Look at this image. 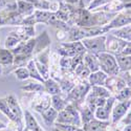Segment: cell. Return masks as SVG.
<instances>
[{"label": "cell", "instance_id": "obj_1", "mask_svg": "<svg viewBox=\"0 0 131 131\" xmlns=\"http://www.w3.org/2000/svg\"><path fill=\"white\" fill-rule=\"evenodd\" d=\"M110 31L107 25L104 26H88V27H79V26H71L67 31L66 42L73 41H81L85 38H91L104 35L106 32Z\"/></svg>", "mask_w": 131, "mask_h": 131}, {"label": "cell", "instance_id": "obj_2", "mask_svg": "<svg viewBox=\"0 0 131 131\" xmlns=\"http://www.w3.org/2000/svg\"><path fill=\"white\" fill-rule=\"evenodd\" d=\"M56 122L61 123V124H69V125H73L77 127L82 126L80 112L78 110L77 106L72 103H68L67 106L62 111L58 112Z\"/></svg>", "mask_w": 131, "mask_h": 131}, {"label": "cell", "instance_id": "obj_3", "mask_svg": "<svg viewBox=\"0 0 131 131\" xmlns=\"http://www.w3.org/2000/svg\"><path fill=\"white\" fill-rule=\"evenodd\" d=\"M100 64V69L104 71L107 75H117L119 73V68L115 59V56L107 51L95 54Z\"/></svg>", "mask_w": 131, "mask_h": 131}, {"label": "cell", "instance_id": "obj_4", "mask_svg": "<svg viewBox=\"0 0 131 131\" xmlns=\"http://www.w3.org/2000/svg\"><path fill=\"white\" fill-rule=\"evenodd\" d=\"M90 88H91V85L88 83V81L82 80L81 83H79L78 85H74L73 88L67 93V95H66L67 102H70V103L74 104L75 106L84 103L85 97L88 94Z\"/></svg>", "mask_w": 131, "mask_h": 131}, {"label": "cell", "instance_id": "obj_5", "mask_svg": "<svg viewBox=\"0 0 131 131\" xmlns=\"http://www.w3.org/2000/svg\"><path fill=\"white\" fill-rule=\"evenodd\" d=\"M86 48L82 44L81 41L73 42H61L58 47V53L62 57H75L78 54H84L86 52Z\"/></svg>", "mask_w": 131, "mask_h": 131}, {"label": "cell", "instance_id": "obj_6", "mask_svg": "<svg viewBox=\"0 0 131 131\" xmlns=\"http://www.w3.org/2000/svg\"><path fill=\"white\" fill-rule=\"evenodd\" d=\"M5 100L9 106V109L12 111L15 117V125L17 126V131H22L24 129V112L21 109L19 102L17 101L14 94H8L5 96Z\"/></svg>", "mask_w": 131, "mask_h": 131}, {"label": "cell", "instance_id": "obj_7", "mask_svg": "<svg viewBox=\"0 0 131 131\" xmlns=\"http://www.w3.org/2000/svg\"><path fill=\"white\" fill-rule=\"evenodd\" d=\"M81 42L84 45V47L86 48V50L91 53L97 54L100 52L106 51V36L105 35L91 37V38H85L81 40Z\"/></svg>", "mask_w": 131, "mask_h": 131}, {"label": "cell", "instance_id": "obj_8", "mask_svg": "<svg viewBox=\"0 0 131 131\" xmlns=\"http://www.w3.org/2000/svg\"><path fill=\"white\" fill-rule=\"evenodd\" d=\"M129 24H131V8H128L125 12L116 14L114 18L107 24V26L109 30H112V29L119 28Z\"/></svg>", "mask_w": 131, "mask_h": 131}, {"label": "cell", "instance_id": "obj_9", "mask_svg": "<svg viewBox=\"0 0 131 131\" xmlns=\"http://www.w3.org/2000/svg\"><path fill=\"white\" fill-rule=\"evenodd\" d=\"M50 105H51V95H49L45 91L37 92L31 102V107L39 113L44 111L48 107H50Z\"/></svg>", "mask_w": 131, "mask_h": 131}, {"label": "cell", "instance_id": "obj_10", "mask_svg": "<svg viewBox=\"0 0 131 131\" xmlns=\"http://www.w3.org/2000/svg\"><path fill=\"white\" fill-rule=\"evenodd\" d=\"M127 44V41H124L119 39L112 34L109 35L108 37L106 36V51L111 53V54H118L121 53L124 49V47Z\"/></svg>", "mask_w": 131, "mask_h": 131}, {"label": "cell", "instance_id": "obj_11", "mask_svg": "<svg viewBox=\"0 0 131 131\" xmlns=\"http://www.w3.org/2000/svg\"><path fill=\"white\" fill-rule=\"evenodd\" d=\"M130 106H131V101L130 100L118 102L117 104H115L113 106L112 111H111L112 125H115L117 122L121 121L122 117H124V115L127 113V111L130 109Z\"/></svg>", "mask_w": 131, "mask_h": 131}, {"label": "cell", "instance_id": "obj_12", "mask_svg": "<svg viewBox=\"0 0 131 131\" xmlns=\"http://www.w3.org/2000/svg\"><path fill=\"white\" fill-rule=\"evenodd\" d=\"M35 45H36V39L30 38L27 41H21L15 48L12 49V52L14 53V56L23 54V56H31L32 57Z\"/></svg>", "mask_w": 131, "mask_h": 131}, {"label": "cell", "instance_id": "obj_13", "mask_svg": "<svg viewBox=\"0 0 131 131\" xmlns=\"http://www.w3.org/2000/svg\"><path fill=\"white\" fill-rule=\"evenodd\" d=\"M126 84L127 83L123 78L117 77V75H109L104 83V86L110 92L116 93L121 89H123L124 87H126Z\"/></svg>", "mask_w": 131, "mask_h": 131}, {"label": "cell", "instance_id": "obj_14", "mask_svg": "<svg viewBox=\"0 0 131 131\" xmlns=\"http://www.w3.org/2000/svg\"><path fill=\"white\" fill-rule=\"evenodd\" d=\"M109 126H110L109 121H100V119L93 118L90 122L83 124V130L84 131H107Z\"/></svg>", "mask_w": 131, "mask_h": 131}, {"label": "cell", "instance_id": "obj_15", "mask_svg": "<svg viewBox=\"0 0 131 131\" xmlns=\"http://www.w3.org/2000/svg\"><path fill=\"white\" fill-rule=\"evenodd\" d=\"M50 47V38L47 34V31H43L40 36H38L36 38V45H35V49H34V53H32V57L37 54L38 52L47 49Z\"/></svg>", "mask_w": 131, "mask_h": 131}, {"label": "cell", "instance_id": "obj_16", "mask_svg": "<svg viewBox=\"0 0 131 131\" xmlns=\"http://www.w3.org/2000/svg\"><path fill=\"white\" fill-rule=\"evenodd\" d=\"M14 31L19 36L21 41H27L35 36V25H19Z\"/></svg>", "mask_w": 131, "mask_h": 131}, {"label": "cell", "instance_id": "obj_17", "mask_svg": "<svg viewBox=\"0 0 131 131\" xmlns=\"http://www.w3.org/2000/svg\"><path fill=\"white\" fill-rule=\"evenodd\" d=\"M83 63L85 66L90 70V72L100 70V64H99V61H97V58L94 53L86 51L83 54Z\"/></svg>", "mask_w": 131, "mask_h": 131}, {"label": "cell", "instance_id": "obj_18", "mask_svg": "<svg viewBox=\"0 0 131 131\" xmlns=\"http://www.w3.org/2000/svg\"><path fill=\"white\" fill-rule=\"evenodd\" d=\"M24 121H25V127L28 131H44L37 122L35 116L30 113L29 110L24 111Z\"/></svg>", "mask_w": 131, "mask_h": 131}, {"label": "cell", "instance_id": "obj_19", "mask_svg": "<svg viewBox=\"0 0 131 131\" xmlns=\"http://www.w3.org/2000/svg\"><path fill=\"white\" fill-rule=\"evenodd\" d=\"M36 7L34 4L25 1V0H17V12L22 16L27 17V16L32 15Z\"/></svg>", "mask_w": 131, "mask_h": 131}, {"label": "cell", "instance_id": "obj_20", "mask_svg": "<svg viewBox=\"0 0 131 131\" xmlns=\"http://www.w3.org/2000/svg\"><path fill=\"white\" fill-rule=\"evenodd\" d=\"M84 103H85V102H84ZM84 103H82V104H80V105L77 106L78 110H79V112H80L82 125H83V124H86V123H88V122L91 121V119L95 118V117H94V113H93V111H92L91 109H90L88 106H87L86 104H84Z\"/></svg>", "mask_w": 131, "mask_h": 131}, {"label": "cell", "instance_id": "obj_21", "mask_svg": "<svg viewBox=\"0 0 131 131\" xmlns=\"http://www.w3.org/2000/svg\"><path fill=\"white\" fill-rule=\"evenodd\" d=\"M108 75L102 71L101 69L97 70V71H94V72H90L88 79V83L91 85V86H94V85H100V86H104V83L106 81Z\"/></svg>", "mask_w": 131, "mask_h": 131}, {"label": "cell", "instance_id": "obj_22", "mask_svg": "<svg viewBox=\"0 0 131 131\" xmlns=\"http://www.w3.org/2000/svg\"><path fill=\"white\" fill-rule=\"evenodd\" d=\"M115 59L119 68V72H126L131 70V56L118 53L115 54Z\"/></svg>", "mask_w": 131, "mask_h": 131}, {"label": "cell", "instance_id": "obj_23", "mask_svg": "<svg viewBox=\"0 0 131 131\" xmlns=\"http://www.w3.org/2000/svg\"><path fill=\"white\" fill-rule=\"evenodd\" d=\"M44 85V91L46 93H48L49 95H54V94H61V88H60V85L59 83L51 78H48L47 80L44 81L43 83Z\"/></svg>", "mask_w": 131, "mask_h": 131}, {"label": "cell", "instance_id": "obj_24", "mask_svg": "<svg viewBox=\"0 0 131 131\" xmlns=\"http://www.w3.org/2000/svg\"><path fill=\"white\" fill-rule=\"evenodd\" d=\"M87 95L91 97H105V99H107V97L111 95V92L105 86L94 85V86H91V88Z\"/></svg>", "mask_w": 131, "mask_h": 131}, {"label": "cell", "instance_id": "obj_25", "mask_svg": "<svg viewBox=\"0 0 131 131\" xmlns=\"http://www.w3.org/2000/svg\"><path fill=\"white\" fill-rule=\"evenodd\" d=\"M14 63V53L10 49L0 48V73H1L2 65H13Z\"/></svg>", "mask_w": 131, "mask_h": 131}, {"label": "cell", "instance_id": "obj_26", "mask_svg": "<svg viewBox=\"0 0 131 131\" xmlns=\"http://www.w3.org/2000/svg\"><path fill=\"white\" fill-rule=\"evenodd\" d=\"M26 68H27V70H28V72H29V78L34 79V80H37V81L40 82V83H44L45 80L43 79L42 75L40 74V72H39V70H38V68H37V66H36V64H35L34 59H31V60H29V61L27 62Z\"/></svg>", "mask_w": 131, "mask_h": 131}, {"label": "cell", "instance_id": "obj_27", "mask_svg": "<svg viewBox=\"0 0 131 131\" xmlns=\"http://www.w3.org/2000/svg\"><path fill=\"white\" fill-rule=\"evenodd\" d=\"M112 35L124 41L130 42L131 41V26L126 25L119 28H115V30L112 31Z\"/></svg>", "mask_w": 131, "mask_h": 131}, {"label": "cell", "instance_id": "obj_28", "mask_svg": "<svg viewBox=\"0 0 131 131\" xmlns=\"http://www.w3.org/2000/svg\"><path fill=\"white\" fill-rule=\"evenodd\" d=\"M68 102L66 99L62 97L61 94H54V95H51V107L53 109H56L58 112L62 111L63 109L67 106Z\"/></svg>", "mask_w": 131, "mask_h": 131}, {"label": "cell", "instance_id": "obj_29", "mask_svg": "<svg viewBox=\"0 0 131 131\" xmlns=\"http://www.w3.org/2000/svg\"><path fill=\"white\" fill-rule=\"evenodd\" d=\"M41 115H42L43 119H44V122L47 125H50V124H54V122H56L57 116H58V111L50 106L47 109H45L44 111H42Z\"/></svg>", "mask_w": 131, "mask_h": 131}, {"label": "cell", "instance_id": "obj_30", "mask_svg": "<svg viewBox=\"0 0 131 131\" xmlns=\"http://www.w3.org/2000/svg\"><path fill=\"white\" fill-rule=\"evenodd\" d=\"M103 7L102 10L103 12H108V13H117L119 10H122L125 6H124V3L117 1V0H111L110 2H108L107 4L101 6ZM100 8V7H99ZM93 12V10H92Z\"/></svg>", "mask_w": 131, "mask_h": 131}, {"label": "cell", "instance_id": "obj_31", "mask_svg": "<svg viewBox=\"0 0 131 131\" xmlns=\"http://www.w3.org/2000/svg\"><path fill=\"white\" fill-rule=\"evenodd\" d=\"M20 42H21V39L19 38V36L16 34V32L13 30V31H10L8 34V36L6 37L5 42H4V46H5V48L12 50L13 48H15L19 44Z\"/></svg>", "mask_w": 131, "mask_h": 131}, {"label": "cell", "instance_id": "obj_32", "mask_svg": "<svg viewBox=\"0 0 131 131\" xmlns=\"http://www.w3.org/2000/svg\"><path fill=\"white\" fill-rule=\"evenodd\" d=\"M52 15V12L49 10H43V9H35L34 12V16L36 19V23H44L47 24V21L50 18V16Z\"/></svg>", "mask_w": 131, "mask_h": 131}, {"label": "cell", "instance_id": "obj_33", "mask_svg": "<svg viewBox=\"0 0 131 131\" xmlns=\"http://www.w3.org/2000/svg\"><path fill=\"white\" fill-rule=\"evenodd\" d=\"M21 90L30 92V93L44 92V85L40 83H36V82H30V83H27L26 85L21 86Z\"/></svg>", "mask_w": 131, "mask_h": 131}, {"label": "cell", "instance_id": "obj_34", "mask_svg": "<svg viewBox=\"0 0 131 131\" xmlns=\"http://www.w3.org/2000/svg\"><path fill=\"white\" fill-rule=\"evenodd\" d=\"M0 111H1L10 122L15 123V117H14L12 111H10L9 106H8L6 100H5V97H0Z\"/></svg>", "mask_w": 131, "mask_h": 131}, {"label": "cell", "instance_id": "obj_35", "mask_svg": "<svg viewBox=\"0 0 131 131\" xmlns=\"http://www.w3.org/2000/svg\"><path fill=\"white\" fill-rule=\"evenodd\" d=\"M73 72H74V74L77 75L78 78H80L81 80H87V79H88V77H89V74H90V70L85 66L84 63L79 64L78 66L74 68Z\"/></svg>", "mask_w": 131, "mask_h": 131}, {"label": "cell", "instance_id": "obj_36", "mask_svg": "<svg viewBox=\"0 0 131 131\" xmlns=\"http://www.w3.org/2000/svg\"><path fill=\"white\" fill-rule=\"evenodd\" d=\"M115 100H117L118 102H122V101H127L131 99V87L126 86L124 87L123 89H121L118 92L115 93Z\"/></svg>", "mask_w": 131, "mask_h": 131}, {"label": "cell", "instance_id": "obj_37", "mask_svg": "<svg viewBox=\"0 0 131 131\" xmlns=\"http://www.w3.org/2000/svg\"><path fill=\"white\" fill-rule=\"evenodd\" d=\"M93 113H94V117L96 119H100V121H108L109 115L111 114L104 106L95 108V110H94Z\"/></svg>", "mask_w": 131, "mask_h": 131}, {"label": "cell", "instance_id": "obj_38", "mask_svg": "<svg viewBox=\"0 0 131 131\" xmlns=\"http://www.w3.org/2000/svg\"><path fill=\"white\" fill-rule=\"evenodd\" d=\"M60 68L63 72H72L71 70V58L69 57H62L59 61Z\"/></svg>", "mask_w": 131, "mask_h": 131}, {"label": "cell", "instance_id": "obj_39", "mask_svg": "<svg viewBox=\"0 0 131 131\" xmlns=\"http://www.w3.org/2000/svg\"><path fill=\"white\" fill-rule=\"evenodd\" d=\"M14 74L16 75V78L20 81H25L29 78V72L26 68V66H22V67H18L14 70Z\"/></svg>", "mask_w": 131, "mask_h": 131}, {"label": "cell", "instance_id": "obj_40", "mask_svg": "<svg viewBox=\"0 0 131 131\" xmlns=\"http://www.w3.org/2000/svg\"><path fill=\"white\" fill-rule=\"evenodd\" d=\"M59 85H60V88H61V91L62 92H66L68 93L73 87H74V82L70 81L69 79H62V80H59Z\"/></svg>", "mask_w": 131, "mask_h": 131}, {"label": "cell", "instance_id": "obj_41", "mask_svg": "<svg viewBox=\"0 0 131 131\" xmlns=\"http://www.w3.org/2000/svg\"><path fill=\"white\" fill-rule=\"evenodd\" d=\"M111 0H92V2L90 3V5L87 7V9L90 10V12H92V10H95L97 9L99 7L107 4L108 2H110Z\"/></svg>", "mask_w": 131, "mask_h": 131}, {"label": "cell", "instance_id": "obj_42", "mask_svg": "<svg viewBox=\"0 0 131 131\" xmlns=\"http://www.w3.org/2000/svg\"><path fill=\"white\" fill-rule=\"evenodd\" d=\"M54 127L60 129L61 131H75L78 127L73 126V125H69V124H61V123H57L54 122Z\"/></svg>", "mask_w": 131, "mask_h": 131}, {"label": "cell", "instance_id": "obj_43", "mask_svg": "<svg viewBox=\"0 0 131 131\" xmlns=\"http://www.w3.org/2000/svg\"><path fill=\"white\" fill-rule=\"evenodd\" d=\"M91 2H92V0H79L78 6L81 7V8H87L90 5Z\"/></svg>", "mask_w": 131, "mask_h": 131}, {"label": "cell", "instance_id": "obj_44", "mask_svg": "<svg viewBox=\"0 0 131 131\" xmlns=\"http://www.w3.org/2000/svg\"><path fill=\"white\" fill-rule=\"evenodd\" d=\"M122 122L125 125H131V109H130V111L128 112V114L126 115V117L123 119Z\"/></svg>", "mask_w": 131, "mask_h": 131}, {"label": "cell", "instance_id": "obj_45", "mask_svg": "<svg viewBox=\"0 0 131 131\" xmlns=\"http://www.w3.org/2000/svg\"><path fill=\"white\" fill-rule=\"evenodd\" d=\"M66 3H69V4H73V5H78V2L79 0H63Z\"/></svg>", "mask_w": 131, "mask_h": 131}, {"label": "cell", "instance_id": "obj_46", "mask_svg": "<svg viewBox=\"0 0 131 131\" xmlns=\"http://www.w3.org/2000/svg\"><path fill=\"white\" fill-rule=\"evenodd\" d=\"M25 1H27V2H29V3H31V4H34V5H36L40 0H25Z\"/></svg>", "mask_w": 131, "mask_h": 131}, {"label": "cell", "instance_id": "obj_47", "mask_svg": "<svg viewBox=\"0 0 131 131\" xmlns=\"http://www.w3.org/2000/svg\"><path fill=\"white\" fill-rule=\"evenodd\" d=\"M123 131H131V125H126V127L123 129Z\"/></svg>", "mask_w": 131, "mask_h": 131}, {"label": "cell", "instance_id": "obj_48", "mask_svg": "<svg viewBox=\"0 0 131 131\" xmlns=\"http://www.w3.org/2000/svg\"><path fill=\"white\" fill-rule=\"evenodd\" d=\"M5 128H6V125L4 123H2V122H0V130H1V129H5Z\"/></svg>", "mask_w": 131, "mask_h": 131}, {"label": "cell", "instance_id": "obj_49", "mask_svg": "<svg viewBox=\"0 0 131 131\" xmlns=\"http://www.w3.org/2000/svg\"><path fill=\"white\" fill-rule=\"evenodd\" d=\"M124 6H125L126 8H131V2H129V3H125Z\"/></svg>", "mask_w": 131, "mask_h": 131}, {"label": "cell", "instance_id": "obj_50", "mask_svg": "<svg viewBox=\"0 0 131 131\" xmlns=\"http://www.w3.org/2000/svg\"><path fill=\"white\" fill-rule=\"evenodd\" d=\"M75 131H84V130H83V128H82V127H78L77 129H75Z\"/></svg>", "mask_w": 131, "mask_h": 131}, {"label": "cell", "instance_id": "obj_51", "mask_svg": "<svg viewBox=\"0 0 131 131\" xmlns=\"http://www.w3.org/2000/svg\"><path fill=\"white\" fill-rule=\"evenodd\" d=\"M52 131H61L60 129H58V128H56V127H54L53 129H52Z\"/></svg>", "mask_w": 131, "mask_h": 131}, {"label": "cell", "instance_id": "obj_52", "mask_svg": "<svg viewBox=\"0 0 131 131\" xmlns=\"http://www.w3.org/2000/svg\"><path fill=\"white\" fill-rule=\"evenodd\" d=\"M22 131H28V130H27V129H26V128H24V129H23V130H22Z\"/></svg>", "mask_w": 131, "mask_h": 131}, {"label": "cell", "instance_id": "obj_53", "mask_svg": "<svg viewBox=\"0 0 131 131\" xmlns=\"http://www.w3.org/2000/svg\"><path fill=\"white\" fill-rule=\"evenodd\" d=\"M58 1H59V2H60V1H63V0H58Z\"/></svg>", "mask_w": 131, "mask_h": 131}]
</instances>
